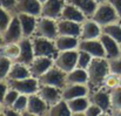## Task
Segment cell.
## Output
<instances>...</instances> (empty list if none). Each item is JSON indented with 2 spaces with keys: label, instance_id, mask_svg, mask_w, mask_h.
I'll return each mask as SVG.
<instances>
[{
  "label": "cell",
  "instance_id": "1",
  "mask_svg": "<svg viewBox=\"0 0 121 116\" xmlns=\"http://www.w3.org/2000/svg\"><path fill=\"white\" fill-rule=\"evenodd\" d=\"M86 70L88 74V84L92 87L104 86L105 79L111 73L109 63L106 58H93Z\"/></svg>",
  "mask_w": 121,
  "mask_h": 116
},
{
  "label": "cell",
  "instance_id": "2",
  "mask_svg": "<svg viewBox=\"0 0 121 116\" xmlns=\"http://www.w3.org/2000/svg\"><path fill=\"white\" fill-rule=\"evenodd\" d=\"M92 20H94L98 25H100L101 27L109 25V24H114V22H120V19L114 9V7L109 4V1H105V2H100L94 12V14L91 18Z\"/></svg>",
  "mask_w": 121,
  "mask_h": 116
},
{
  "label": "cell",
  "instance_id": "3",
  "mask_svg": "<svg viewBox=\"0 0 121 116\" xmlns=\"http://www.w3.org/2000/svg\"><path fill=\"white\" fill-rule=\"evenodd\" d=\"M34 56H47V58H55L58 54V49L55 47L54 40L46 38H41L33 35L31 37Z\"/></svg>",
  "mask_w": 121,
  "mask_h": 116
},
{
  "label": "cell",
  "instance_id": "4",
  "mask_svg": "<svg viewBox=\"0 0 121 116\" xmlns=\"http://www.w3.org/2000/svg\"><path fill=\"white\" fill-rule=\"evenodd\" d=\"M39 84L46 86H53L56 88L62 89L66 86V73L58 68L55 65H53L45 74H42L39 79Z\"/></svg>",
  "mask_w": 121,
  "mask_h": 116
},
{
  "label": "cell",
  "instance_id": "5",
  "mask_svg": "<svg viewBox=\"0 0 121 116\" xmlns=\"http://www.w3.org/2000/svg\"><path fill=\"white\" fill-rule=\"evenodd\" d=\"M34 35L41 37V38L55 40L58 34V26H56V20L51 19V18H45L39 17L37 21V27Z\"/></svg>",
  "mask_w": 121,
  "mask_h": 116
},
{
  "label": "cell",
  "instance_id": "6",
  "mask_svg": "<svg viewBox=\"0 0 121 116\" xmlns=\"http://www.w3.org/2000/svg\"><path fill=\"white\" fill-rule=\"evenodd\" d=\"M9 88L15 89L18 93L24 95H31L35 94L39 89V81L37 77L30 76L21 80H6Z\"/></svg>",
  "mask_w": 121,
  "mask_h": 116
},
{
  "label": "cell",
  "instance_id": "7",
  "mask_svg": "<svg viewBox=\"0 0 121 116\" xmlns=\"http://www.w3.org/2000/svg\"><path fill=\"white\" fill-rule=\"evenodd\" d=\"M77 61H78V49L58 52L56 56L54 58V65L65 73H68L74 68H77Z\"/></svg>",
  "mask_w": 121,
  "mask_h": 116
},
{
  "label": "cell",
  "instance_id": "8",
  "mask_svg": "<svg viewBox=\"0 0 121 116\" xmlns=\"http://www.w3.org/2000/svg\"><path fill=\"white\" fill-rule=\"evenodd\" d=\"M21 39H22V32H21L19 18L15 14V15H13V18H12L8 27L6 28V31L2 33V41H4V45L17 43Z\"/></svg>",
  "mask_w": 121,
  "mask_h": 116
},
{
  "label": "cell",
  "instance_id": "9",
  "mask_svg": "<svg viewBox=\"0 0 121 116\" xmlns=\"http://www.w3.org/2000/svg\"><path fill=\"white\" fill-rule=\"evenodd\" d=\"M78 49L88 53L92 58H106V53L100 39H91V40H80Z\"/></svg>",
  "mask_w": 121,
  "mask_h": 116
},
{
  "label": "cell",
  "instance_id": "10",
  "mask_svg": "<svg viewBox=\"0 0 121 116\" xmlns=\"http://www.w3.org/2000/svg\"><path fill=\"white\" fill-rule=\"evenodd\" d=\"M48 109L49 106L35 93L28 95L27 110L24 112L21 115H46L48 113Z\"/></svg>",
  "mask_w": 121,
  "mask_h": 116
},
{
  "label": "cell",
  "instance_id": "11",
  "mask_svg": "<svg viewBox=\"0 0 121 116\" xmlns=\"http://www.w3.org/2000/svg\"><path fill=\"white\" fill-rule=\"evenodd\" d=\"M65 1L66 0H46L41 5L40 17L58 20L61 17V12H62Z\"/></svg>",
  "mask_w": 121,
  "mask_h": 116
},
{
  "label": "cell",
  "instance_id": "12",
  "mask_svg": "<svg viewBox=\"0 0 121 116\" xmlns=\"http://www.w3.org/2000/svg\"><path fill=\"white\" fill-rule=\"evenodd\" d=\"M54 65V59L53 58H47V56H35L31 65L28 66L31 75L33 77H39L45 74L52 66Z\"/></svg>",
  "mask_w": 121,
  "mask_h": 116
},
{
  "label": "cell",
  "instance_id": "13",
  "mask_svg": "<svg viewBox=\"0 0 121 116\" xmlns=\"http://www.w3.org/2000/svg\"><path fill=\"white\" fill-rule=\"evenodd\" d=\"M37 94L40 96L49 107L53 106V104H55L56 102H59L62 99L61 89L60 88H56V87H53V86L40 84Z\"/></svg>",
  "mask_w": 121,
  "mask_h": 116
},
{
  "label": "cell",
  "instance_id": "14",
  "mask_svg": "<svg viewBox=\"0 0 121 116\" xmlns=\"http://www.w3.org/2000/svg\"><path fill=\"white\" fill-rule=\"evenodd\" d=\"M56 26H58V34L59 35H67V37L80 38L81 24H79V22L59 18L56 20Z\"/></svg>",
  "mask_w": 121,
  "mask_h": 116
},
{
  "label": "cell",
  "instance_id": "15",
  "mask_svg": "<svg viewBox=\"0 0 121 116\" xmlns=\"http://www.w3.org/2000/svg\"><path fill=\"white\" fill-rule=\"evenodd\" d=\"M41 5L42 4L38 0H18L14 8V15L25 13L34 17H40Z\"/></svg>",
  "mask_w": 121,
  "mask_h": 116
},
{
  "label": "cell",
  "instance_id": "16",
  "mask_svg": "<svg viewBox=\"0 0 121 116\" xmlns=\"http://www.w3.org/2000/svg\"><path fill=\"white\" fill-rule=\"evenodd\" d=\"M88 99H89L91 103H94L98 107H100L102 109L104 114L112 110V107H111V90L107 91L106 89H99V90L94 91L93 94L88 95Z\"/></svg>",
  "mask_w": 121,
  "mask_h": 116
},
{
  "label": "cell",
  "instance_id": "17",
  "mask_svg": "<svg viewBox=\"0 0 121 116\" xmlns=\"http://www.w3.org/2000/svg\"><path fill=\"white\" fill-rule=\"evenodd\" d=\"M18 43L20 46V54H19V58L17 59V61H14V62H20L26 66H30L31 62L33 61V59L35 58L31 38H22Z\"/></svg>",
  "mask_w": 121,
  "mask_h": 116
},
{
  "label": "cell",
  "instance_id": "18",
  "mask_svg": "<svg viewBox=\"0 0 121 116\" xmlns=\"http://www.w3.org/2000/svg\"><path fill=\"white\" fill-rule=\"evenodd\" d=\"M101 26L98 25L91 18H87L81 24L80 40H91V39H99L101 35Z\"/></svg>",
  "mask_w": 121,
  "mask_h": 116
},
{
  "label": "cell",
  "instance_id": "19",
  "mask_svg": "<svg viewBox=\"0 0 121 116\" xmlns=\"http://www.w3.org/2000/svg\"><path fill=\"white\" fill-rule=\"evenodd\" d=\"M17 15L19 18L21 32H22V38L33 37L34 32H35V27H37L38 17H34V15H31V14H25V13H20V14H17Z\"/></svg>",
  "mask_w": 121,
  "mask_h": 116
},
{
  "label": "cell",
  "instance_id": "20",
  "mask_svg": "<svg viewBox=\"0 0 121 116\" xmlns=\"http://www.w3.org/2000/svg\"><path fill=\"white\" fill-rule=\"evenodd\" d=\"M102 46H104V49H105V53H106V59L107 60H111V59H114V58H118L121 55L120 52V43L117 42L114 39H112L111 37H108L107 34H104L101 33V35L99 37Z\"/></svg>",
  "mask_w": 121,
  "mask_h": 116
},
{
  "label": "cell",
  "instance_id": "21",
  "mask_svg": "<svg viewBox=\"0 0 121 116\" xmlns=\"http://www.w3.org/2000/svg\"><path fill=\"white\" fill-rule=\"evenodd\" d=\"M89 89L86 84H66L61 89V95L62 99L68 101L75 97H81V96H88Z\"/></svg>",
  "mask_w": 121,
  "mask_h": 116
},
{
  "label": "cell",
  "instance_id": "22",
  "mask_svg": "<svg viewBox=\"0 0 121 116\" xmlns=\"http://www.w3.org/2000/svg\"><path fill=\"white\" fill-rule=\"evenodd\" d=\"M60 18L66 19V20H71V21H75V22H79V24H82L87 19L82 14V12H80L75 6H73L72 4H69L67 1H65V5H64Z\"/></svg>",
  "mask_w": 121,
  "mask_h": 116
},
{
  "label": "cell",
  "instance_id": "23",
  "mask_svg": "<svg viewBox=\"0 0 121 116\" xmlns=\"http://www.w3.org/2000/svg\"><path fill=\"white\" fill-rule=\"evenodd\" d=\"M55 47L58 52H64V50H72V49H78L79 45V38L75 37H67V35H58L54 40Z\"/></svg>",
  "mask_w": 121,
  "mask_h": 116
},
{
  "label": "cell",
  "instance_id": "24",
  "mask_svg": "<svg viewBox=\"0 0 121 116\" xmlns=\"http://www.w3.org/2000/svg\"><path fill=\"white\" fill-rule=\"evenodd\" d=\"M67 2L72 4L73 6H75L80 12L86 18H92V15L94 14L96 7H98V2L94 0H66Z\"/></svg>",
  "mask_w": 121,
  "mask_h": 116
},
{
  "label": "cell",
  "instance_id": "25",
  "mask_svg": "<svg viewBox=\"0 0 121 116\" xmlns=\"http://www.w3.org/2000/svg\"><path fill=\"white\" fill-rule=\"evenodd\" d=\"M32 76L28 66L20 63V62H12L7 80H21V79H26V77Z\"/></svg>",
  "mask_w": 121,
  "mask_h": 116
},
{
  "label": "cell",
  "instance_id": "26",
  "mask_svg": "<svg viewBox=\"0 0 121 116\" xmlns=\"http://www.w3.org/2000/svg\"><path fill=\"white\" fill-rule=\"evenodd\" d=\"M89 99L88 96H81V97H75L72 100L67 101L68 108L72 113V115H85V112L87 107L89 106Z\"/></svg>",
  "mask_w": 121,
  "mask_h": 116
},
{
  "label": "cell",
  "instance_id": "27",
  "mask_svg": "<svg viewBox=\"0 0 121 116\" xmlns=\"http://www.w3.org/2000/svg\"><path fill=\"white\" fill-rule=\"evenodd\" d=\"M66 84H88V74L86 69L74 68L66 73Z\"/></svg>",
  "mask_w": 121,
  "mask_h": 116
},
{
  "label": "cell",
  "instance_id": "28",
  "mask_svg": "<svg viewBox=\"0 0 121 116\" xmlns=\"http://www.w3.org/2000/svg\"><path fill=\"white\" fill-rule=\"evenodd\" d=\"M0 54L4 55L5 58L9 59L12 62L17 61V59L19 58L20 54V46L19 43H7V45H2L0 47Z\"/></svg>",
  "mask_w": 121,
  "mask_h": 116
},
{
  "label": "cell",
  "instance_id": "29",
  "mask_svg": "<svg viewBox=\"0 0 121 116\" xmlns=\"http://www.w3.org/2000/svg\"><path fill=\"white\" fill-rule=\"evenodd\" d=\"M47 115L51 116H68L72 115L69 108H68V104H67V101L61 99L59 102H56L55 104L51 106L49 109H48V113Z\"/></svg>",
  "mask_w": 121,
  "mask_h": 116
},
{
  "label": "cell",
  "instance_id": "30",
  "mask_svg": "<svg viewBox=\"0 0 121 116\" xmlns=\"http://www.w3.org/2000/svg\"><path fill=\"white\" fill-rule=\"evenodd\" d=\"M101 32L104 34H107L112 39H114L117 42H119L121 45V22H114V24L106 25V26L101 27Z\"/></svg>",
  "mask_w": 121,
  "mask_h": 116
},
{
  "label": "cell",
  "instance_id": "31",
  "mask_svg": "<svg viewBox=\"0 0 121 116\" xmlns=\"http://www.w3.org/2000/svg\"><path fill=\"white\" fill-rule=\"evenodd\" d=\"M111 107L113 113L121 110V87L119 86L111 89Z\"/></svg>",
  "mask_w": 121,
  "mask_h": 116
},
{
  "label": "cell",
  "instance_id": "32",
  "mask_svg": "<svg viewBox=\"0 0 121 116\" xmlns=\"http://www.w3.org/2000/svg\"><path fill=\"white\" fill-rule=\"evenodd\" d=\"M27 103H28V95L20 94V95L18 96V99L15 100V102L13 103L12 108L21 115L24 112L27 110Z\"/></svg>",
  "mask_w": 121,
  "mask_h": 116
},
{
  "label": "cell",
  "instance_id": "33",
  "mask_svg": "<svg viewBox=\"0 0 121 116\" xmlns=\"http://www.w3.org/2000/svg\"><path fill=\"white\" fill-rule=\"evenodd\" d=\"M11 65H12V61L0 54V81L7 80V75H8Z\"/></svg>",
  "mask_w": 121,
  "mask_h": 116
},
{
  "label": "cell",
  "instance_id": "34",
  "mask_svg": "<svg viewBox=\"0 0 121 116\" xmlns=\"http://www.w3.org/2000/svg\"><path fill=\"white\" fill-rule=\"evenodd\" d=\"M92 56L83 52V50H79L78 49V61H77V68H81V69H87V67L89 66L91 61H92Z\"/></svg>",
  "mask_w": 121,
  "mask_h": 116
},
{
  "label": "cell",
  "instance_id": "35",
  "mask_svg": "<svg viewBox=\"0 0 121 116\" xmlns=\"http://www.w3.org/2000/svg\"><path fill=\"white\" fill-rule=\"evenodd\" d=\"M12 18H13V15H12L8 11H6V9H4L2 7H0V33H1V34H2V33L6 31V28L8 27V25H9Z\"/></svg>",
  "mask_w": 121,
  "mask_h": 116
},
{
  "label": "cell",
  "instance_id": "36",
  "mask_svg": "<svg viewBox=\"0 0 121 116\" xmlns=\"http://www.w3.org/2000/svg\"><path fill=\"white\" fill-rule=\"evenodd\" d=\"M19 95H20V93H18L15 89H12V88L8 87V90L5 94V97H4V101H2L1 106L2 107H12Z\"/></svg>",
  "mask_w": 121,
  "mask_h": 116
},
{
  "label": "cell",
  "instance_id": "37",
  "mask_svg": "<svg viewBox=\"0 0 121 116\" xmlns=\"http://www.w3.org/2000/svg\"><path fill=\"white\" fill-rule=\"evenodd\" d=\"M108 63H109V70H111V73L114 74V75L121 76V55L118 56V58H114V59L108 60Z\"/></svg>",
  "mask_w": 121,
  "mask_h": 116
},
{
  "label": "cell",
  "instance_id": "38",
  "mask_svg": "<svg viewBox=\"0 0 121 116\" xmlns=\"http://www.w3.org/2000/svg\"><path fill=\"white\" fill-rule=\"evenodd\" d=\"M104 86L107 87L109 90L113 89V88H115V87H118V86H119V76H118V75H114V74H112V73H109L108 76L105 79Z\"/></svg>",
  "mask_w": 121,
  "mask_h": 116
},
{
  "label": "cell",
  "instance_id": "39",
  "mask_svg": "<svg viewBox=\"0 0 121 116\" xmlns=\"http://www.w3.org/2000/svg\"><path fill=\"white\" fill-rule=\"evenodd\" d=\"M104 112L100 107H98L96 104L94 103H89V106L87 107L86 112H85V115L86 116H99V115H102Z\"/></svg>",
  "mask_w": 121,
  "mask_h": 116
},
{
  "label": "cell",
  "instance_id": "40",
  "mask_svg": "<svg viewBox=\"0 0 121 116\" xmlns=\"http://www.w3.org/2000/svg\"><path fill=\"white\" fill-rule=\"evenodd\" d=\"M18 0H0V7L8 11L12 15H14V8Z\"/></svg>",
  "mask_w": 121,
  "mask_h": 116
},
{
  "label": "cell",
  "instance_id": "41",
  "mask_svg": "<svg viewBox=\"0 0 121 116\" xmlns=\"http://www.w3.org/2000/svg\"><path fill=\"white\" fill-rule=\"evenodd\" d=\"M7 90H8L7 81H0V104L2 103L4 97H5V94L7 93Z\"/></svg>",
  "mask_w": 121,
  "mask_h": 116
},
{
  "label": "cell",
  "instance_id": "42",
  "mask_svg": "<svg viewBox=\"0 0 121 116\" xmlns=\"http://www.w3.org/2000/svg\"><path fill=\"white\" fill-rule=\"evenodd\" d=\"M108 1L114 7V9H115V12H117V14L121 21V0H108Z\"/></svg>",
  "mask_w": 121,
  "mask_h": 116
},
{
  "label": "cell",
  "instance_id": "43",
  "mask_svg": "<svg viewBox=\"0 0 121 116\" xmlns=\"http://www.w3.org/2000/svg\"><path fill=\"white\" fill-rule=\"evenodd\" d=\"M2 45H4V41H2V34L0 33V47H1Z\"/></svg>",
  "mask_w": 121,
  "mask_h": 116
},
{
  "label": "cell",
  "instance_id": "44",
  "mask_svg": "<svg viewBox=\"0 0 121 116\" xmlns=\"http://www.w3.org/2000/svg\"><path fill=\"white\" fill-rule=\"evenodd\" d=\"M94 1H96L98 4H100V2H105V1H107V0H94Z\"/></svg>",
  "mask_w": 121,
  "mask_h": 116
},
{
  "label": "cell",
  "instance_id": "45",
  "mask_svg": "<svg viewBox=\"0 0 121 116\" xmlns=\"http://www.w3.org/2000/svg\"><path fill=\"white\" fill-rule=\"evenodd\" d=\"M119 87H121V76H119Z\"/></svg>",
  "mask_w": 121,
  "mask_h": 116
},
{
  "label": "cell",
  "instance_id": "46",
  "mask_svg": "<svg viewBox=\"0 0 121 116\" xmlns=\"http://www.w3.org/2000/svg\"><path fill=\"white\" fill-rule=\"evenodd\" d=\"M38 1H40L41 4H43V2H45V1H46V0H38Z\"/></svg>",
  "mask_w": 121,
  "mask_h": 116
},
{
  "label": "cell",
  "instance_id": "47",
  "mask_svg": "<svg viewBox=\"0 0 121 116\" xmlns=\"http://www.w3.org/2000/svg\"><path fill=\"white\" fill-rule=\"evenodd\" d=\"M1 109H2V106L0 104V114H1Z\"/></svg>",
  "mask_w": 121,
  "mask_h": 116
},
{
  "label": "cell",
  "instance_id": "48",
  "mask_svg": "<svg viewBox=\"0 0 121 116\" xmlns=\"http://www.w3.org/2000/svg\"><path fill=\"white\" fill-rule=\"evenodd\" d=\"M120 52H121V45H120Z\"/></svg>",
  "mask_w": 121,
  "mask_h": 116
},
{
  "label": "cell",
  "instance_id": "49",
  "mask_svg": "<svg viewBox=\"0 0 121 116\" xmlns=\"http://www.w3.org/2000/svg\"><path fill=\"white\" fill-rule=\"evenodd\" d=\"M120 22H121V21H120Z\"/></svg>",
  "mask_w": 121,
  "mask_h": 116
}]
</instances>
